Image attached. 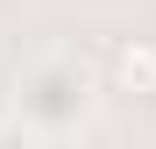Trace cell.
<instances>
[{
  "mask_svg": "<svg viewBox=\"0 0 156 149\" xmlns=\"http://www.w3.org/2000/svg\"><path fill=\"white\" fill-rule=\"evenodd\" d=\"M107 78H114L121 99H156V36H128V43H114Z\"/></svg>",
  "mask_w": 156,
  "mask_h": 149,
  "instance_id": "6da1fadb",
  "label": "cell"
}]
</instances>
